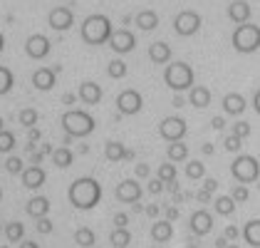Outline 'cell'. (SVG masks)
I'll return each mask as SVG.
<instances>
[{
    "label": "cell",
    "mask_w": 260,
    "mask_h": 248,
    "mask_svg": "<svg viewBox=\"0 0 260 248\" xmlns=\"http://www.w3.org/2000/svg\"><path fill=\"white\" fill-rule=\"evenodd\" d=\"M102 199V184L92 176H82V179H75L70 189H67V201L80 211H89L100 204Z\"/></svg>",
    "instance_id": "1"
},
{
    "label": "cell",
    "mask_w": 260,
    "mask_h": 248,
    "mask_svg": "<svg viewBox=\"0 0 260 248\" xmlns=\"http://www.w3.org/2000/svg\"><path fill=\"white\" fill-rule=\"evenodd\" d=\"M60 124H62V129H64V134L72 137V139L89 137V134L97 129L94 117H92L89 112H84V109H67L60 117Z\"/></svg>",
    "instance_id": "2"
},
{
    "label": "cell",
    "mask_w": 260,
    "mask_h": 248,
    "mask_svg": "<svg viewBox=\"0 0 260 248\" xmlns=\"http://www.w3.org/2000/svg\"><path fill=\"white\" fill-rule=\"evenodd\" d=\"M80 33H82V40L87 45H104V42H109L114 27H112V20L107 15L97 13V15H89L87 20L82 22Z\"/></svg>",
    "instance_id": "3"
},
{
    "label": "cell",
    "mask_w": 260,
    "mask_h": 248,
    "mask_svg": "<svg viewBox=\"0 0 260 248\" xmlns=\"http://www.w3.org/2000/svg\"><path fill=\"white\" fill-rule=\"evenodd\" d=\"M164 82H166L169 89H174L176 95L191 89V87H193V70H191V65H186V62L166 65V70H164Z\"/></svg>",
    "instance_id": "4"
},
{
    "label": "cell",
    "mask_w": 260,
    "mask_h": 248,
    "mask_svg": "<svg viewBox=\"0 0 260 248\" xmlns=\"http://www.w3.org/2000/svg\"><path fill=\"white\" fill-rule=\"evenodd\" d=\"M233 50L240 52V55H250V52H255L260 47V27L258 25H253V22H243L238 25L236 30H233Z\"/></svg>",
    "instance_id": "5"
},
{
    "label": "cell",
    "mask_w": 260,
    "mask_h": 248,
    "mask_svg": "<svg viewBox=\"0 0 260 248\" xmlns=\"http://www.w3.org/2000/svg\"><path fill=\"white\" fill-rule=\"evenodd\" d=\"M231 174L238 184H255L260 179V162L253 154H238L231 164Z\"/></svg>",
    "instance_id": "6"
},
{
    "label": "cell",
    "mask_w": 260,
    "mask_h": 248,
    "mask_svg": "<svg viewBox=\"0 0 260 248\" xmlns=\"http://www.w3.org/2000/svg\"><path fill=\"white\" fill-rule=\"evenodd\" d=\"M22 50H25V57H30L32 62H42L52 52V42L42 33H30L22 42Z\"/></svg>",
    "instance_id": "7"
},
{
    "label": "cell",
    "mask_w": 260,
    "mask_h": 248,
    "mask_svg": "<svg viewBox=\"0 0 260 248\" xmlns=\"http://www.w3.org/2000/svg\"><path fill=\"white\" fill-rule=\"evenodd\" d=\"M201 15L196 10H181L179 15L174 18V30H176V35L181 38H191V35H196L201 30Z\"/></svg>",
    "instance_id": "8"
},
{
    "label": "cell",
    "mask_w": 260,
    "mask_h": 248,
    "mask_svg": "<svg viewBox=\"0 0 260 248\" xmlns=\"http://www.w3.org/2000/svg\"><path fill=\"white\" fill-rule=\"evenodd\" d=\"M72 25H75V13L67 5H55L47 13V27L55 30V33H67Z\"/></svg>",
    "instance_id": "9"
},
{
    "label": "cell",
    "mask_w": 260,
    "mask_h": 248,
    "mask_svg": "<svg viewBox=\"0 0 260 248\" xmlns=\"http://www.w3.org/2000/svg\"><path fill=\"white\" fill-rule=\"evenodd\" d=\"M186 132H188V127H186V119H181V117H164L159 124V134L166 142H183Z\"/></svg>",
    "instance_id": "10"
},
{
    "label": "cell",
    "mask_w": 260,
    "mask_h": 248,
    "mask_svg": "<svg viewBox=\"0 0 260 248\" xmlns=\"http://www.w3.org/2000/svg\"><path fill=\"white\" fill-rule=\"evenodd\" d=\"M117 109H119V114H126V117H134V114H139L141 107H144V97H141L137 89H124L117 95Z\"/></svg>",
    "instance_id": "11"
},
{
    "label": "cell",
    "mask_w": 260,
    "mask_h": 248,
    "mask_svg": "<svg viewBox=\"0 0 260 248\" xmlns=\"http://www.w3.org/2000/svg\"><path fill=\"white\" fill-rule=\"evenodd\" d=\"M18 181L25 191H40L42 186L47 184V171L42 166H25L22 174L18 176Z\"/></svg>",
    "instance_id": "12"
},
{
    "label": "cell",
    "mask_w": 260,
    "mask_h": 248,
    "mask_svg": "<svg viewBox=\"0 0 260 248\" xmlns=\"http://www.w3.org/2000/svg\"><path fill=\"white\" fill-rule=\"evenodd\" d=\"M30 84H32V89H38V92H50V89L57 84V72H55L52 67H47V65H40V67L32 70Z\"/></svg>",
    "instance_id": "13"
},
{
    "label": "cell",
    "mask_w": 260,
    "mask_h": 248,
    "mask_svg": "<svg viewBox=\"0 0 260 248\" xmlns=\"http://www.w3.org/2000/svg\"><path fill=\"white\" fill-rule=\"evenodd\" d=\"M114 199L121 201V204H137L141 199V184L137 179H124L114 189Z\"/></svg>",
    "instance_id": "14"
},
{
    "label": "cell",
    "mask_w": 260,
    "mask_h": 248,
    "mask_svg": "<svg viewBox=\"0 0 260 248\" xmlns=\"http://www.w3.org/2000/svg\"><path fill=\"white\" fill-rule=\"evenodd\" d=\"M109 47H112L114 52H119V55H126V52H132V50L137 47V38H134V33H129L126 27H121V30H114V33H112Z\"/></svg>",
    "instance_id": "15"
},
{
    "label": "cell",
    "mask_w": 260,
    "mask_h": 248,
    "mask_svg": "<svg viewBox=\"0 0 260 248\" xmlns=\"http://www.w3.org/2000/svg\"><path fill=\"white\" fill-rule=\"evenodd\" d=\"M188 228H191V233H193V236H208V233L213 231V216H211L206 208H199V211H193V213H191V219H188Z\"/></svg>",
    "instance_id": "16"
},
{
    "label": "cell",
    "mask_w": 260,
    "mask_h": 248,
    "mask_svg": "<svg viewBox=\"0 0 260 248\" xmlns=\"http://www.w3.org/2000/svg\"><path fill=\"white\" fill-rule=\"evenodd\" d=\"M50 208H52L50 199H47V196H42V194H32V196L25 201V213H27L32 221L45 219V216L50 213Z\"/></svg>",
    "instance_id": "17"
},
{
    "label": "cell",
    "mask_w": 260,
    "mask_h": 248,
    "mask_svg": "<svg viewBox=\"0 0 260 248\" xmlns=\"http://www.w3.org/2000/svg\"><path fill=\"white\" fill-rule=\"evenodd\" d=\"M245 107H248V102H245V97L238 95V92H228V95L223 97V112L231 114V117H240V114L245 112Z\"/></svg>",
    "instance_id": "18"
},
{
    "label": "cell",
    "mask_w": 260,
    "mask_h": 248,
    "mask_svg": "<svg viewBox=\"0 0 260 248\" xmlns=\"http://www.w3.org/2000/svg\"><path fill=\"white\" fill-rule=\"evenodd\" d=\"M102 87L97 82H82L77 87V97H80V102L84 104H100L102 102Z\"/></svg>",
    "instance_id": "19"
},
{
    "label": "cell",
    "mask_w": 260,
    "mask_h": 248,
    "mask_svg": "<svg viewBox=\"0 0 260 248\" xmlns=\"http://www.w3.org/2000/svg\"><path fill=\"white\" fill-rule=\"evenodd\" d=\"M149 233H151L154 243H169V241L174 238V224H171V221H166V219H161V221H154Z\"/></svg>",
    "instance_id": "20"
},
{
    "label": "cell",
    "mask_w": 260,
    "mask_h": 248,
    "mask_svg": "<svg viewBox=\"0 0 260 248\" xmlns=\"http://www.w3.org/2000/svg\"><path fill=\"white\" fill-rule=\"evenodd\" d=\"M50 162L57 166V169H70L75 164V151L70 146H55L50 151Z\"/></svg>",
    "instance_id": "21"
},
{
    "label": "cell",
    "mask_w": 260,
    "mask_h": 248,
    "mask_svg": "<svg viewBox=\"0 0 260 248\" xmlns=\"http://www.w3.org/2000/svg\"><path fill=\"white\" fill-rule=\"evenodd\" d=\"M228 18L236 22V25H243V22H250V5L245 0H233L228 5Z\"/></svg>",
    "instance_id": "22"
},
{
    "label": "cell",
    "mask_w": 260,
    "mask_h": 248,
    "mask_svg": "<svg viewBox=\"0 0 260 248\" xmlns=\"http://www.w3.org/2000/svg\"><path fill=\"white\" fill-rule=\"evenodd\" d=\"M188 104H193L196 109H206L211 104V89L203 84H193L188 89Z\"/></svg>",
    "instance_id": "23"
},
{
    "label": "cell",
    "mask_w": 260,
    "mask_h": 248,
    "mask_svg": "<svg viewBox=\"0 0 260 248\" xmlns=\"http://www.w3.org/2000/svg\"><path fill=\"white\" fill-rule=\"evenodd\" d=\"M240 236H243V241L250 248H260V219H250V221L243 226Z\"/></svg>",
    "instance_id": "24"
},
{
    "label": "cell",
    "mask_w": 260,
    "mask_h": 248,
    "mask_svg": "<svg viewBox=\"0 0 260 248\" xmlns=\"http://www.w3.org/2000/svg\"><path fill=\"white\" fill-rule=\"evenodd\" d=\"M149 60L154 62V65H166V62L171 60V47H169L166 42L149 45Z\"/></svg>",
    "instance_id": "25"
},
{
    "label": "cell",
    "mask_w": 260,
    "mask_h": 248,
    "mask_svg": "<svg viewBox=\"0 0 260 248\" xmlns=\"http://www.w3.org/2000/svg\"><path fill=\"white\" fill-rule=\"evenodd\" d=\"M126 146L121 144L119 139H109L107 144H104V157H107V162H121V159H126Z\"/></svg>",
    "instance_id": "26"
},
{
    "label": "cell",
    "mask_w": 260,
    "mask_h": 248,
    "mask_svg": "<svg viewBox=\"0 0 260 248\" xmlns=\"http://www.w3.org/2000/svg\"><path fill=\"white\" fill-rule=\"evenodd\" d=\"M166 159L174 162V164L186 162L188 159V146L183 144V142H169V146H166Z\"/></svg>",
    "instance_id": "27"
},
{
    "label": "cell",
    "mask_w": 260,
    "mask_h": 248,
    "mask_svg": "<svg viewBox=\"0 0 260 248\" xmlns=\"http://www.w3.org/2000/svg\"><path fill=\"white\" fill-rule=\"evenodd\" d=\"M134 25H139L141 30H154L156 25H159V15L154 13V10H139L137 13V18H134Z\"/></svg>",
    "instance_id": "28"
},
{
    "label": "cell",
    "mask_w": 260,
    "mask_h": 248,
    "mask_svg": "<svg viewBox=\"0 0 260 248\" xmlns=\"http://www.w3.org/2000/svg\"><path fill=\"white\" fill-rule=\"evenodd\" d=\"M75 243L82 248H89L97 243V236H94V231L89 226H80L77 231H75Z\"/></svg>",
    "instance_id": "29"
},
{
    "label": "cell",
    "mask_w": 260,
    "mask_h": 248,
    "mask_svg": "<svg viewBox=\"0 0 260 248\" xmlns=\"http://www.w3.org/2000/svg\"><path fill=\"white\" fill-rule=\"evenodd\" d=\"M236 201L231 199V196H218L216 201H213V208H216V213L218 216H233L236 213Z\"/></svg>",
    "instance_id": "30"
},
{
    "label": "cell",
    "mask_w": 260,
    "mask_h": 248,
    "mask_svg": "<svg viewBox=\"0 0 260 248\" xmlns=\"http://www.w3.org/2000/svg\"><path fill=\"white\" fill-rule=\"evenodd\" d=\"M109 241L114 243V248H126L132 243V233H129L126 228H114V231L109 233Z\"/></svg>",
    "instance_id": "31"
},
{
    "label": "cell",
    "mask_w": 260,
    "mask_h": 248,
    "mask_svg": "<svg viewBox=\"0 0 260 248\" xmlns=\"http://www.w3.org/2000/svg\"><path fill=\"white\" fill-rule=\"evenodd\" d=\"M156 179H161L164 184H171V181H176V164L174 162H166V164H161L156 169Z\"/></svg>",
    "instance_id": "32"
},
{
    "label": "cell",
    "mask_w": 260,
    "mask_h": 248,
    "mask_svg": "<svg viewBox=\"0 0 260 248\" xmlns=\"http://www.w3.org/2000/svg\"><path fill=\"white\" fill-rule=\"evenodd\" d=\"M206 176V164L203 162H188L186 164V179H191V181H199V179H203Z\"/></svg>",
    "instance_id": "33"
},
{
    "label": "cell",
    "mask_w": 260,
    "mask_h": 248,
    "mask_svg": "<svg viewBox=\"0 0 260 248\" xmlns=\"http://www.w3.org/2000/svg\"><path fill=\"white\" fill-rule=\"evenodd\" d=\"M126 62L124 60H112L107 65V75L112 77V80H121V77H126Z\"/></svg>",
    "instance_id": "34"
},
{
    "label": "cell",
    "mask_w": 260,
    "mask_h": 248,
    "mask_svg": "<svg viewBox=\"0 0 260 248\" xmlns=\"http://www.w3.org/2000/svg\"><path fill=\"white\" fill-rule=\"evenodd\" d=\"M236 204H245L248 199H250V191H248V186L245 184H236L233 189H231V194H228Z\"/></svg>",
    "instance_id": "35"
},
{
    "label": "cell",
    "mask_w": 260,
    "mask_h": 248,
    "mask_svg": "<svg viewBox=\"0 0 260 248\" xmlns=\"http://www.w3.org/2000/svg\"><path fill=\"white\" fill-rule=\"evenodd\" d=\"M55 231V221L50 219V216H45V219H38L35 221V233H40V236H50Z\"/></svg>",
    "instance_id": "36"
},
{
    "label": "cell",
    "mask_w": 260,
    "mask_h": 248,
    "mask_svg": "<svg viewBox=\"0 0 260 248\" xmlns=\"http://www.w3.org/2000/svg\"><path fill=\"white\" fill-rule=\"evenodd\" d=\"M223 146H225V151H233V154H238L240 149H243V139H240V137H236V134H225Z\"/></svg>",
    "instance_id": "37"
},
{
    "label": "cell",
    "mask_w": 260,
    "mask_h": 248,
    "mask_svg": "<svg viewBox=\"0 0 260 248\" xmlns=\"http://www.w3.org/2000/svg\"><path fill=\"white\" fill-rule=\"evenodd\" d=\"M250 132H253V127H250L248 122H243V119L236 122L233 124V129H231V134H236V137H240V139H248V137H250Z\"/></svg>",
    "instance_id": "38"
},
{
    "label": "cell",
    "mask_w": 260,
    "mask_h": 248,
    "mask_svg": "<svg viewBox=\"0 0 260 248\" xmlns=\"http://www.w3.org/2000/svg\"><path fill=\"white\" fill-rule=\"evenodd\" d=\"M238 236H240V228L233 226V224H228L225 231H223V238H225L228 243H236V238H238Z\"/></svg>",
    "instance_id": "39"
},
{
    "label": "cell",
    "mask_w": 260,
    "mask_h": 248,
    "mask_svg": "<svg viewBox=\"0 0 260 248\" xmlns=\"http://www.w3.org/2000/svg\"><path fill=\"white\" fill-rule=\"evenodd\" d=\"M164 189H166V184H164L161 179H151V181H149V186H146V191H149L151 196H156V194H161Z\"/></svg>",
    "instance_id": "40"
},
{
    "label": "cell",
    "mask_w": 260,
    "mask_h": 248,
    "mask_svg": "<svg viewBox=\"0 0 260 248\" xmlns=\"http://www.w3.org/2000/svg\"><path fill=\"white\" fill-rule=\"evenodd\" d=\"M126 224H129V213H124V211L114 213V228H126Z\"/></svg>",
    "instance_id": "41"
},
{
    "label": "cell",
    "mask_w": 260,
    "mask_h": 248,
    "mask_svg": "<svg viewBox=\"0 0 260 248\" xmlns=\"http://www.w3.org/2000/svg\"><path fill=\"white\" fill-rule=\"evenodd\" d=\"M134 174H137V179H149L151 169H149V164H137L134 166Z\"/></svg>",
    "instance_id": "42"
},
{
    "label": "cell",
    "mask_w": 260,
    "mask_h": 248,
    "mask_svg": "<svg viewBox=\"0 0 260 248\" xmlns=\"http://www.w3.org/2000/svg\"><path fill=\"white\" fill-rule=\"evenodd\" d=\"M218 189V181L213 179V176H203V191H208V194H213Z\"/></svg>",
    "instance_id": "43"
},
{
    "label": "cell",
    "mask_w": 260,
    "mask_h": 248,
    "mask_svg": "<svg viewBox=\"0 0 260 248\" xmlns=\"http://www.w3.org/2000/svg\"><path fill=\"white\" fill-rule=\"evenodd\" d=\"M176 219H179V208L176 206H166V221H171V224H174Z\"/></svg>",
    "instance_id": "44"
},
{
    "label": "cell",
    "mask_w": 260,
    "mask_h": 248,
    "mask_svg": "<svg viewBox=\"0 0 260 248\" xmlns=\"http://www.w3.org/2000/svg\"><path fill=\"white\" fill-rule=\"evenodd\" d=\"M211 127H213L216 132H223V129H225V119H223V117H213V119H211Z\"/></svg>",
    "instance_id": "45"
},
{
    "label": "cell",
    "mask_w": 260,
    "mask_h": 248,
    "mask_svg": "<svg viewBox=\"0 0 260 248\" xmlns=\"http://www.w3.org/2000/svg\"><path fill=\"white\" fill-rule=\"evenodd\" d=\"M144 211H146V216H151V219H156V216H159V213H161V206H156V204H149V206L144 208Z\"/></svg>",
    "instance_id": "46"
},
{
    "label": "cell",
    "mask_w": 260,
    "mask_h": 248,
    "mask_svg": "<svg viewBox=\"0 0 260 248\" xmlns=\"http://www.w3.org/2000/svg\"><path fill=\"white\" fill-rule=\"evenodd\" d=\"M75 100H80V97H77V95H72V92H64V95H62V104H72Z\"/></svg>",
    "instance_id": "47"
},
{
    "label": "cell",
    "mask_w": 260,
    "mask_h": 248,
    "mask_svg": "<svg viewBox=\"0 0 260 248\" xmlns=\"http://www.w3.org/2000/svg\"><path fill=\"white\" fill-rule=\"evenodd\" d=\"M253 109L260 114V89H255V95H253Z\"/></svg>",
    "instance_id": "48"
},
{
    "label": "cell",
    "mask_w": 260,
    "mask_h": 248,
    "mask_svg": "<svg viewBox=\"0 0 260 248\" xmlns=\"http://www.w3.org/2000/svg\"><path fill=\"white\" fill-rule=\"evenodd\" d=\"M201 151H203L206 157H211V154H213V144H208V142H206V144L201 146Z\"/></svg>",
    "instance_id": "49"
},
{
    "label": "cell",
    "mask_w": 260,
    "mask_h": 248,
    "mask_svg": "<svg viewBox=\"0 0 260 248\" xmlns=\"http://www.w3.org/2000/svg\"><path fill=\"white\" fill-rule=\"evenodd\" d=\"M174 107H186V100H183L181 95H176V97H174Z\"/></svg>",
    "instance_id": "50"
},
{
    "label": "cell",
    "mask_w": 260,
    "mask_h": 248,
    "mask_svg": "<svg viewBox=\"0 0 260 248\" xmlns=\"http://www.w3.org/2000/svg\"><path fill=\"white\" fill-rule=\"evenodd\" d=\"M225 248H238V246H236V243H228V246H225Z\"/></svg>",
    "instance_id": "51"
},
{
    "label": "cell",
    "mask_w": 260,
    "mask_h": 248,
    "mask_svg": "<svg viewBox=\"0 0 260 248\" xmlns=\"http://www.w3.org/2000/svg\"><path fill=\"white\" fill-rule=\"evenodd\" d=\"M258 191H260V181H258Z\"/></svg>",
    "instance_id": "52"
}]
</instances>
